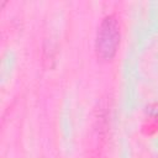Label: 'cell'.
Masks as SVG:
<instances>
[{"instance_id": "6da1fadb", "label": "cell", "mask_w": 158, "mask_h": 158, "mask_svg": "<svg viewBox=\"0 0 158 158\" xmlns=\"http://www.w3.org/2000/svg\"><path fill=\"white\" fill-rule=\"evenodd\" d=\"M120 43V26L115 16H106L98 30L95 51L100 59L110 60L116 54Z\"/></svg>"}, {"instance_id": "7a4b0ae2", "label": "cell", "mask_w": 158, "mask_h": 158, "mask_svg": "<svg viewBox=\"0 0 158 158\" xmlns=\"http://www.w3.org/2000/svg\"><path fill=\"white\" fill-rule=\"evenodd\" d=\"M147 112L152 116H158V102L156 104H152L147 107Z\"/></svg>"}]
</instances>
